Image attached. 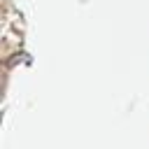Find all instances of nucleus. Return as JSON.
Wrapping results in <instances>:
<instances>
[]
</instances>
